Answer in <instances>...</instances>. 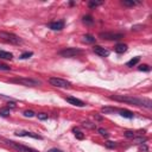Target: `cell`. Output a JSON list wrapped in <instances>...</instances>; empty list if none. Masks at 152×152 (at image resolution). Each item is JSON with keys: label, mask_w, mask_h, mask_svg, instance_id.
<instances>
[{"label": "cell", "mask_w": 152, "mask_h": 152, "mask_svg": "<svg viewBox=\"0 0 152 152\" xmlns=\"http://www.w3.org/2000/svg\"><path fill=\"white\" fill-rule=\"evenodd\" d=\"M109 97L112 100H115L119 102H126L133 106H140V107H146V108L152 107V102L148 99H140V97H134L131 95H112Z\"/></svg>", "instance_id": "1"}, {"label": "cell", "mask_w": 152, "mask_h": 152, "mask_svg": "<svg viewBox=\"0 0 152 152\" xmlns=\"http://www.w3.org/2000/svg\"><path fill=\"white\" fill-rule=\"evenodd\" d=\"M0 38L10 44H14V45H20L23 44V39L14 34V33H11V32H7V31H0Z\"/></svg>", "instance_id": "2"}, {"label": "cell", "mask_w": 152, "mask_h": 152, "mask_svg": "<svg viewBox=\"0 0 152 152\" xmlns=\"http://www.w3.org/2000/svg\"><path fill=\"white\" fill-rule=\"evenodd\" d=\"M10 82H12V83H17V84H23V86H26V87H36V86L42 84L40 81L34 80V78H28V77L12 78V80H10Z\"/></svg>", "instance_id": "3"}, {"label": "cell", "mask_w": 152, "mask_h": 152, "mask_svg": "<svg viewBox=\"0 0 152 152\" xmlns=\"http://www.w3.org/2000/svg\"><path fill=\"white\" fill-rule=\"evenodd\" d=\"M49 83L53 87H57V88H70L71 87V83L69 81L59 78V77H50Z\"/></svg>", "instance_id": "4"}, {"label": "cell", "mask_w": 152, "mask_h": 152, "mask_svg": "<svg viewBox=\"0 0 152 152\" xmlns=\"http://www.w3.org/2000/svg\"><path fill=\"white\" fill-rule=\"evenodd\" d=\"M6 142L14 150H17L18 152H38L37 150L34 148H31L28 146H25V145H21V144H18L15 141H12V140H6Z\"/></svg>", "instance_id": "5"}, {"label": "cell", "mask_w": 152, "mask_h": 152, "mask_svg": "<svg viewBox=\"0 0 152 152\" xmlns=\"http://www.w3.org/2000/svg\"><path fill=\"white\" fill-rule=\"evenodd\" d=\"M81 53H82V50L81 49H77V48H65V49H63V50L59 51V56L66 57V58L75 57V56L81 55Z\"/></svg>", "instance_id": "6"}, {"label": "cell", "mask_w": 152, "mask_h": 152, "mask_svg": "<svg viewBox=\"0 0 152 152\" xmlns=\"http://www.w3.org/2000/svg\"><path fill=\"white\" fill-rule=\"evenodd\" d=\"M99 37L101 39H107V40H119V39L124 38V34L118 33V32H101L99 34Z\"/></svg>", "instance_id": "7"}, {"label": "cell", "mask_w": 152, "mask_h": 152, "mask_svg": "<svg viewBox=\"0 0 152 152\" xmlns=\"http://www.w3.org/2000/svg\"><path fill=\"white\" fill-rule=\"evenodd\" d=\"M17 137H30V138H33V139H38V140H42L43 137L39 135L38 133H34V132H30V131H17L14 133Z\"/></svg>", "instance_id": "8"}, {"label": "cell", "mask_w": 152, "mask_h": 152, "mask_svg": "<svg viewBox=\"0 0 152 152\" xmlns=\"http://www.w3.org/2000/svg\"><path fill=\"white\" fill-rule=\"evenodd\" d=\"M93 51L96 55H99L100 57H108L109 56V50H107V49H104L103 46H100V45H95L93 48Z\"/></svg>", "instance_id": "9"}, {"label": "cell", "mask_w": 152, "mask_h": 152, "mask_svg": "<svg viewBox=\"0 0 152 152\" xmlns=\"http://www.w3.org/2000/svg\"><path fill=\"white\" fill-rule=\"evenodd\" d=\"M48 27L53 30V31H61L64 27V21L63 20H57V21H51L48 24Z\"/></svg>", "instance_id": "10"}, {"label": "cell", "mask_w": 152, "mask_h": 152, "mask_svg": "<svg viewBox=\"0 0 152 152\" xmlns=\"http://www.w3.org/2000/svg\"><path fill=\"white\" fill-rule=\"evenodd\" d=\"M70 104H72V106H76V107H84L86 106V103L82 101V100H80V99H76V97H72V96H69V97H66L65 99Z\"/></svg>", "instance_id": "11"}, {"label": "cell", "mask_w": 152, "mask_h": 152, "mask_svg": "<svg viewBox=\"0 0 152 152\" xmlns=\"http://www.w3.org/2000/svg\"><path fill=\"white\" fill-rule=\"evenodd\" d=\"M118 113L122 116V118H126V119H133L134 114L133 112L128 110V109H118Z\"/></svg>", "instance_id": "12"}, {"label": "cell", "mask_w": 152, "mask_h": 152, "mask_svg": "<svg viewBox=\"0 0 152 152\" xmlns=\"http://www.w3.org/2000/svg\"><path fill=\"white\" fill-rule=\"evenodd\" d=\"M114 50L116 53H124L127 51V45L124 44V43H118L115 46H114Z\"/></svg>", "instance_id": "13"}, {"label": "cell", "mask_w": 152, "mask_h": 152, "mask_svg": "<svg viewBox=\"0 0 152 152\" xmlns=\"http://www.w3.org/2000/svg\"><path fill=\"white\" fill-rule=\"evenodd\" d=\"M82 40L84 42V43H89V44H91V43H95V40H96V38L94 37V36H91V34H84L83 37H82Z\"/></svg>", "instance_id": "14"}, {"label": "cell", "mask_w": 152, "mask_h": 152, "mask_svg": "<svg viewBox=\"0 0 152 152\" xmlns=\"http://www.w3.org/2000/svg\"><path fill=\"white\" fill-rule=\"evenodd\" d=\"M140 1H134V0H122V5L127 7H133L135 5H139Z\"/></svg>", "instance_id": "15"}, {"label": "cell", "mask_w": 152, "mask_h": 152, "mask_svg": "<svg viewBox=\"0 0 152 152\" xmlns=\"http://www.w3.org/2000/svg\"><path fill=\"white\" fill-rule=\"evenodd\" d=\"M13 55L8 51H0V59H12Z\"/></svg>", "instance_id": "16"}, {"label": "cell", "mask_w": 152, "mask_h": 152, "mask_svg": "<svg viewBox=\"0 0 152 152\" xmlns=\"http://www.w3.org/2000/svg\"><path fill=\"white\" fill-rule=\"evenodd\" d=\"M10 113H11V109H10L8 107H2V108H0V116L6 118V116L10 115Z\"/></svg>", "instance_id": "17"}, {"label": "cell", "mask_w": 152, "mask_h": 152, "mask_svg": "<svg viewBox=\"0 0 152 152\" xmlns=\"http://www.w3.org/2000/svg\"><path fill=\"white\" fill-rule=\"evenodd\" d=\"M139 61H140V57H134V58H132L131 61H128V62L126 63V65L129 66V68H132V66H134Z\"/></svg>", "instance_id": "18"}, {"label": "cell", "mask_w": 152, "mask_h": 152, "mask_svg": "<svg viewBox=\"0 0 152 152\" xmlns=\"http://www.w3.org/2000/svg\"><path fill=\"white\" fill-rule=\"evenodd\" d=\"M114 112H118V108H114V107H103L102 108V113H104V114H110Z\"/></svg>", "instance_id": "19"}, {"label": "cell", "mask_w": 152, "mask_h": 152, "mask_svg": "<svg viewBox=\"0 0 152 152\" xmlns=\"http://www.w3.org/2000/svg\"><path fill=\"white\" fill-rule=\"evenodd\" d=\"M102 4H103V1H94V0H91V1L88 2V6L90 8H94V7H97V6L102 5Z\"/></svg>", "instance_id": "20"}, {"label": "cell", "mask_w": 152, "mask_h": 152, "mask_svg": "<svg viewBox=\"0 0 152 152\" xmlns=\"http://www.w3.org/2000/svg\"><path fill=\"white\" fill-rule=\"evenodd\" d=\"M83 23H84V24H88V25L93 24V23H94L93 17H91V15H84V17H83Z\"/></svg>", "instance_id": "21"}, {"label": "cell", "mask_w": 152, "mask_h": 152, "mask_svg": "<svg viewBox=\"0 0 152 152\" xmlns=\"http://www.w3.org/2000/svg\"><path fill=\"white\" fill-rule=\"evenodd\" d=\"M74 134H75V137L77 138V139H80V140H82V139H84V134L81 132V131H78V129H74Z\"/></svg>", "instance_id": "22"}, {"label": "cell", "mask_w": 152, "mask_h": 152, "mask_svg": "<svg viewBox=\"0 0 152 152\" xmlns=\"http://www.w3.org/2000/svg\"><path fill=\"white\" fill-rule=\"evenodd\" d=\"M138 70H140V71H150V66L147 65V64H140L139 66H138Z\"/></svg>", "instance_id": "23"}, {"label": "cell", "mask_w": 152, "mask_h": 152, "mask_svg": "<svg viewBox=\"0 0 152 152\" xmlns=\"http://www.w3.org/2000/svg\"><path fill=\"white\" fill-rule=\"evenodd\" d=\"M32 55H33V52H31V51H30V52H24V53L20 55L19 58H20V59H26V58H30Z\"/></svg>", "instance_id": "24"}, {"label": "cell", "mask_w": 152, "mask_h": 152, "mask_svg": "<svg viewBox=\"0 0 152 152\" xmlns=\"http://www.w3.org/2000/svg\"><path fill=\"white\" fill-rule=\"evenodd\" d=\"M82 126H83V127H87V128H95V127H96L95 124H91L90 121H84V122L82 124Z\"/></svg>", "instance_id": "25"}, {"label": "cell", "mask_w": 152, "mask_h": 152, "mask_svg": "<svg viewBox=\"0 0 152 152\" xmlns=\"http://www.w3.org/2000/svg\"><path fill=\"white\" fill-rule=\"evenodd\" d=\"M34 115H36V113L33 110H25L24 112V116H26V118H32Z\"/></svg>", "instance_id": "26"}, {"label": "cell", "mask_w": 152, "mask_h": 152, "mask_svg": "<svg viewBox=\"0 0 152 152\" xmlns=\"http://www.w3.org/2000/svg\"><path fill=\"white\" fill-rule=\"evenodd\" d=\"M37 116H38V119H39V120H46V119L49 118V115H48V114H45V113H38V114H37Z\"/></svg>", "instance_id": "27"}, {"label": "cell", "mask_w": 152, "mask_h": 152, "mask_svg": "<svg viewBox=\"0 0 152 152\" xmlns=\"http://www.w3.org/2000/svg\"><path fill=\"white\" fill-rule=\"evenodd\" d=\"M124 134H125V137H126V138H134V137H135L134 132H132V131H126Z\"/></svg>", "instance_id": "28"}, {"label": "cell", "mask_w": 152, "mask_h": 152, "mask_svg": "<svg viewBox=\"0 0 152 152\" xmlns=\"http://www.w3.org/2000/svg\"><path fill=\"white\" fill-rule=\"evenodd\" d=\"M0 70L8 71V70H11V66H8L7 64H4V63H1V62H0Z\"/></svg>", "instance_id": "29"}, {"label": "cell", "mask_w": 152, "mask_h": 152, "mask_svg": "<svg viewBox=\"0 0 152 152\" xmlns=\"http://www.w3.org/2000/svg\"><path fill=\"white\" fill-rule=\"evenodd\" d=\"M106 146H107L108 148H115V147H116V144H115L114 141H107V142H106Z\"/></svg>", "instance_id": "30"}, {"label": "cell", "mask_w": 152, "mask_h": 152, "mask_svg": "<svg viewBox=\"0 0 152 152\" xmlns=\"http://www.w3.org/2000/svg\"><path fill=\"white\" fill-rule=\"evenodd\" d=\"M97 131H99V133H100L102 137H108V133H107L106 129H103V128H99Z\"/></svg>", "instance_id": "31"}, {"label": "cell", "mask_w": 152, "mask_h": 152, "mask_svg": "<svg viewBox=\"0 0 152 152\" xmlns=\"http://www.w3.org/2000/svg\"><path fill=\"white\" fill-rule=\"evenodd\" d=\"M145 26L144 25H134V26H132V30L133 31H138V30H141V28H144Z\"/></svg>", "instance_id": "32"}, {"label": "cell", "mask_w": 152, "mask_h": 152, "mask_svg": "<svg viewBox=\"0 0 152 152\" xmlns=\"http://www.w3.org/2000/svg\"><path fill=\"white\" fill-rule=\"evenodd\" d=\"M15 106H17V104H15V102H8L6 107H8L10 109H13V108H15Z\"/></svg>", "instance_id": "33"}, {"label": "cell", "mask_w": 152, "mask_h": 152, "mask_svg": "<svg viewBox=\"0 0 152 152\" xmlns=\"http://www.w3.org/2000/svg\"><path fill=\"white\" fill-rule=\"evenodd\" d=\"M48 152H63V151L59 148H50V150H48Z\"/></svg>", "instance_id": "34"}, {"label": "cell", "mask_w": 152, "mask_h": 152, "mask_svg": "<svg viewBox=\"0 0 152 152\" xmlns=\"http://www.w3.org/2000/svg\"><path fill=\"white\" fill-rule=\"evenodd\" d=\"M94 116H95L96 120H102V116H100L99 114H94Z\"/></svg>", "instance_id": "35"}]
</instances>
